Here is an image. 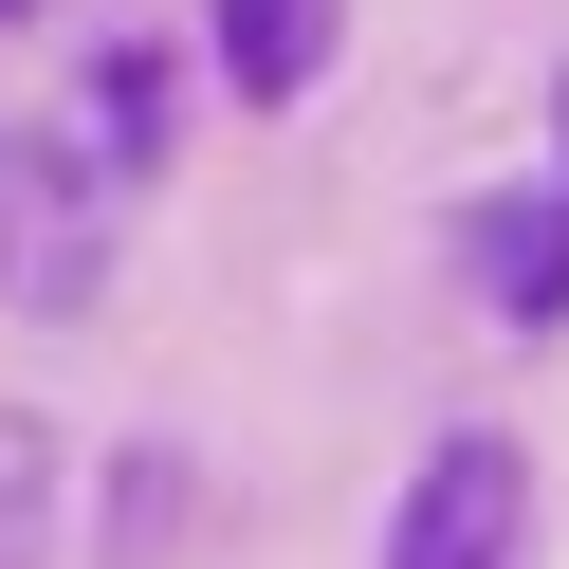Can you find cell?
Wrapping results in <instances>:
<instances>
[{
    "label": "cell",
    "mask_w": 569,
    "mask_h": 569,
    "mask_svg": "<svg viewBox=\"0 0 569 569\" xmlns=\"http://www.w3.org/2000/svg\"><path fill=\"white\" fill-rule=\"evenodd\" d=\"M386 569H532V459L515 441H422L405 515H386Z\"/></svg>",
    "instance_id": "1"
},
{
    "label": "cell",
    "mask_w": 569,
    "mask_h": 569,
    "mask_svg": "<svg viewBox=\"0 0 569 569\" xmlns=\"http://www.w3.org/2000/svg\"><path fill=\"white\" fill-rule=\"evenodd\" d=\"M459 258H478V295L496 312H515V331H551V312H569V202H478V221H459Z\"/></svg>",
    "instance_id": "2"
},
{
    "label": "cell",
    "mask_w": 569,
    "mask_h": 569,
    "mask_svg": "<svg viewBox=\"0 0 569 569\" xmlns=\"http://www.w3.org/2000/svg\"><path fill=\"white\" fill-rule=\"evenodd\" d=\"M331 19H349V0H221V74H239V111H295V92L331 74Z\"/></svg>",
    "instance_id": "3"
},
{
    "label": "cell",
    "mask_w": 569,
    "mask_h": 569,
    "mask_svg": "<svg viewBox=\"0 0 569 569\" xmlns=\"http://www.w3.org/2000/svg\"><path fill=\"white\" fill-rule=\"evenodd\" d=\"M38 532H56V441L0 422V569H38Z\"/></svg>",
    "instance_id": "4"
}]
</instances>
